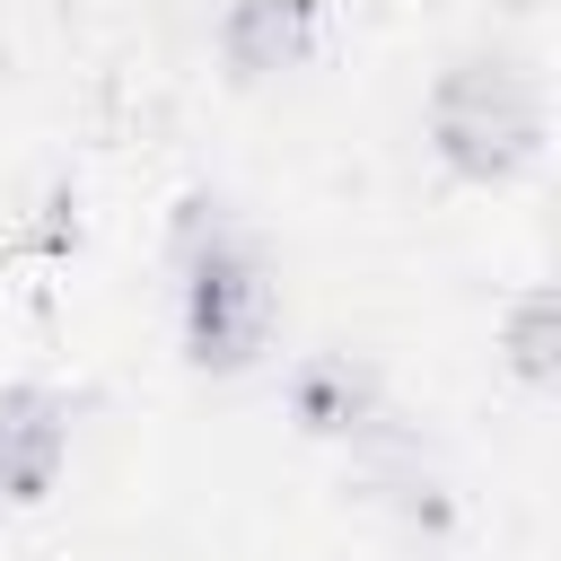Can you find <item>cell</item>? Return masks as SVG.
<instances>
[{
	"instance_id": "6",
	"label": "cell",
	"mask_w": 561,
	"mask_h": 561,
	"mask_svg": "<svg viewBox=\"0 0 561 561\" xmlns=\"http://www.w3.org/2000/svg\"><path fill=\"white\" fill-rule=\"evenodd\" d=\"M500 351H508V377L535 386V394L561 377V298H552L543 280L508 298V316H500Z\"/></svg>"
},
{
	"instance_id": "3",
	"label": "cell",
	"mask_w": 561,
	"mask_h": 561,
	"mask_svg": "<svg viewBox=\"0 0 561 561\" xmlns=\"http://www.w3.org/2000/svg\"><path fill=\"white\" fill-rule=\"evenodd\" d=\"M70 465V394L53 386H0V500L44 508Z\"/></svg>"
},
{
	"instance_id": "4",
	"label": "cell",
	"mask_w": 561,
	"mask_h": 561,
	"mask_svg": "<svg viewBox=\"0 0 561 561\" xmlns=\"http://www.w3.org/2000/svg\"><path fill=\"white\" fill-rule=\"evenodd\" d=\"M324 44V0H228L219 9V61L237 88L307 70Z\"/></svg>"
},
{
	"instance_id": "2",
	"label": "cell",
	"mask_w": 561,
	"mask_h": 561,
	"mask_svg": "<svg viewBox=\"0 0 561 561\" xmlns=\"http://www.w3.org/2000/svg\"><path fill=\"white\" fill-rule=\"evenodd\" d=\"M430 158L447 184L500 193L543 158V88L508 53H456L430 79Z\"/></svg>"
},
{
	"instance_id": "1",
	"label": "cell",
	"mask_w": 561,
	"mask_h": 561,
	"mask_svg": "<svg viewBox=\"0 0 561 561\" xmlns=\"http://www.w3.org/2000/svg\"><path fill=\"white\" fill-rule=\"evenodd\" d=\"M280 333V289L263 245L228 219V202L193 193L175 210V342L202 377H245Z\"/></svg>"
},
{
	"instance_id": "5",
	"label": "cell",
	"mask_w": 561,
	"mask_h": 561,
	"mask_svg": "<svg viewBox=\"0 0 561 561\" xmlns=\"http://www.w3.org/2000/svg\"><path fill=\"white\" fill-rule=\"evenodd\" d=\"M289 412H298L307 438H368V430L386 421L377 377H368L359 359H307V368L289 377Z\"/></svg>"
}]
</instances>
